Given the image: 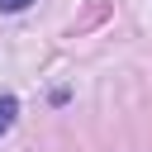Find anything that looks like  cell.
Segmentation results:
<instances>
[{"mask_svg":"<svg viewBox=\"0 0 152 152\" xmlns=\"http://www.w3.org/2000/svg\"><path fill=\"white\" fill-rule=\"evenodd\" d=\"M14 114H19V100H14V95H0V133H10Z\"/></svg>","mask_w":152,"mask_h":152,"instance_id":"1","label":"cell"},{"mask_svg":"<svg viewBox=\"0 0 152 152\" xmlns=\"http://www.w3.org/2000/svg\"><path fill=\"white\" fill-rule=\"evenodd\" d=\"M24 5H33V0H0V10H5V14H19Z\"/></svg>","mask_w":152,"mask_h":152,"instance_id":"2","label":"cell"}]
</instances>
